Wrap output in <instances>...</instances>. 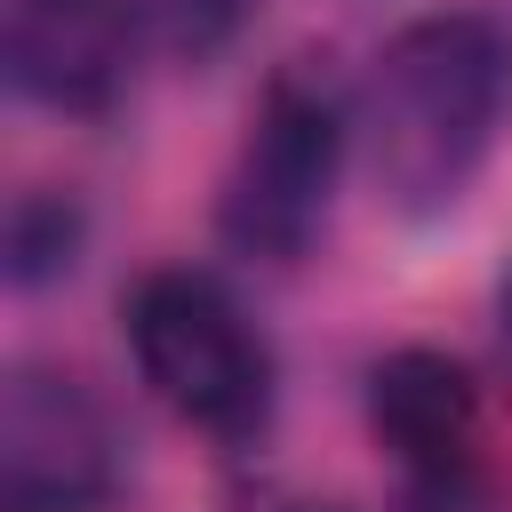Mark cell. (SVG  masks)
I'll return each instance as SVG.
<instances>
[{
  "label": "cell",
  "mask_w": 512,
  "mask_h": 512,
  "mask_svg": "<svg viewBox=\"0 0 512 512\" xmlns=\"http://www.w3.org/2000/svg\"><path fill=\"white\" fill-rule=\"evenodd\" d=\"M368 432L392 456L400 512H488V416L464 360L400 344L368 368Z\"/></svg>",
  "instance_id": "4"
},
{
  "label": "cell",
  "mask_w": 512,
  "mask_h": 512,
  "mask_svg": "<svg viewBox=\"0 0 512 512\" xmlns=\"http://www.w3.org/2000/svg\"><path fill=\"white\" fill-rule=\"evenodd\" d=\"M504 128H512V24L488 8H432L400 24L352 96V136L368 152L384 208L400 216L456 208L496 160Z\"/></svg>",
  "instance_id": "1"
},
{
  "label": "cell",
  "mask_w": 512,
  "mask_h": 512,
  "mask_svg": "<svg viewBox=\"0 0 512 512\" xmlns=\"http://www.w3.org/2000/svg\"><path fill=\"white\" fill-rule=\"evenodd\" d=\"M144 40L136 0H8V80L40 112L96 120L120 104Z\"/></svg>",
  "instance_id": "6"
},
{
  "label": "cell",
  "mask_w": 512,
  "mask_h": 512,
  "mask_svg": "<svg viewBox=\"0 0 512 512\" xmlns=\"http://www.w3.org/2000/svg\"><path fill=\"white\" fill-rule=\"evenodd\" d=\"M80 240H88V216L72 192H16L8 200V288H48L80 264Z\"/></svg>",
  "instance_id": "7"
},
{
  "label": "cell",
  "mask_w": 512,
  "mask_h": 512,
  "mask_svg": "<svg viewBox=\"0 0 512 512\" xmlns=\"http://www.w3.org/2000/svg\"><path fill=\"white\" fill-rule=\"evenodd\" d=\"M496 336H504V352H512V272L496 280Z\"/></svg>",
  "instance_id": "9"
},
{
  "label": "cell",
  "mask_w": 512,
  "mask_h": 512,
  "mask_svg": "<svg viewBox=\"0 0 512 512\" xmlns=\"http://www.w3.org/2000/svg\"><path fill=\"white\" fill-rule=\"evenodd\" d=\"M120 336L136 360V384L192 432L240 448L272 416V344L240 312V296L200 264H160L128 288Z\"/></svg>",
  "instance_id": "3"
},
{
  "label": "cell",
  "mask_w": 512,
  "mask_h": 512,
  "mask_svg": "<svg viewBox=\"0 0 512 512\" xmlns=\"http://www.w3.org/2000/svg\"><path fill=\"white\" fill-rule=\"evenodd\" d=\"M352 144H360L352 136V96L336 88V72L312 64V56L272 64V80L248 104L224 192H216L224 248L256 256V264H296L328 224V200H336V176H344Z\"/></svg>",
  "instance_id": "2"
},
{
  "label": "cell",
  "mask_w": 512,
  "mask_h": 512,
  "mask_svg": "<svg viewBox=\"0 0 512 512\" xmlns=\"http://www.w3.org/2000/svg\"><path fill=\"white\" fill-rule=\"evenodd\" d=\"M144 8V24H152V40L160 48H176V56H216L232 32H240V16H248V0H136Z\"/></svg>",
  "instance_id": "8"
},
{
  "label": "cell",
  "mask_w": 512,
  "mask_h": 512,
  "mask_svg": "<svg viewBox=\"0 0 512 512\" xmlns=\"http://www.w3.org/2000/svg\"><path fill=\"white\" fill-rule=\"evenodd\" d=\"M120 496V424L88 376L16 360L0 392V512H104Z\"/></svg>",
  "instance_id": "5"
}]
</instances>
